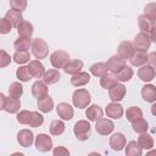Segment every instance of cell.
Wrapping results in <instances>:
<instances>
[{"label":"cell","mask_w":156,"mask_h":156,"mask_svg":"<svg viewBox=\"0 0 156 156\" xmlns=\"http://www.w3.org/2000/svg\"><path fill=\"white\" fill-rule=\"evenodd\" d=\"M32 54L35 58L43 60L49 55V46L48 43L41 38H35L32 40Z\"/></svg>","instance_id":"cell-1"},{"label":"cell","mask_w":156,"mask_h":156,"mask_svg":"<svg viewBox=\"0 0 156 156\" xmlns=\"http://www.w3.org/2000/svg\"><path fill=\"white\" fill-rule=\"evenodd\" d=\"M90 93L82 88V89H77L73 95H72V101H73V105L74 107H78V108H84V107H88V105L90 104Z\"/></svg>","instance_id":"cell-2"},{"label":"cell","mask_w":156,"mask_h":156,"mask_svg":"<svg viewBox=\"0 0 156 156\" xmlns=\"http://www.w3.org/2000/svg\"><path fill=\"white\" fill-rule=\"evenodd\" d=\"M73 133L79 141H85L90 136V123L85 119L77 121L73 127Z\"/></svg>","instance_id":"cell-3"},{"label":"cell","mask_w":156,"mask_h":156,"mask_svg":"<svg viewBox=\"0 0 156 156\" xmlns=\"http://www.w3.org/2000/svg\"><path fill=\"white\" fill-rule=\"evenodd\" d=\"M0 100H1V105L0 108L9 112V113H16L20 111L21 107V101L20 99H15V98H6L4 94H0Z\"/></svg>","instance_id":"cell-4"},{"label":"cell","mask_w":156,"mask_h":156,"mask_svg":"<svg viewBox=\"0 0 156 156\" xmlns=\"http://www.w3.org/2000/svg\"><path fill=\"white\" fill-rule=\"evenodd\" d=\"M69 61V55L65 50H56L50 55V62L55 68H63Z\"/></svg>","instance_id":"cell-5"},{"label":"cell","mask_w":156,"mask_h":156,"mask_svg":"<svg viewBox=\"0 0 156 156\" xmlns=\"http://www.w3.org/2000/svg\"><path fill=\"white\" fill-rule=\"evenodd\" d=\"M133 45H134V49L147 51V49L151 45V39H150V35L147 34V32H143L141 30L140 33H138L135 35V38H134Z\"/></svg>","instance_id":"cell-6"},{"label":"cell","mask_w":156,"mask_h":156,"mask_svg":"<svg viewBox=\"0 0 156 156\" xmlns=\"http://www.w3.org/2000/svg\"><path fill=\"white\" fill-rule=\"evenodd\" d=\"M35 147L40 152H48L52 149V140L48 134H38L35 138Z\"/></svg>","instance_id":"cell-7"},{"label":"cell","mask_w":156,"mask_h":156,"mask_svg":"<svg viewBox=\"0 0 156 156\" xmlns=\"http://www.w3.org/2000/svg\"><path fill=\"white\" fill-rule=\"evenodd\" d=\"M95 129L99 134L101 135H108L113 132L115 129V124L111 119H107V118H100L96 121V124H95Z\"/></svg>","instance_id":"cell-8"},{"label":"cell","mask_w":156,"mask_h":156,"mask_svg":"<svg viewBox=\"0 0 156 156\" xmlns=\"http://www.w3.org/2000/svg\"><path fill=\"white\" fill-rule=\"evenodd\" d=\"M147 52L145 50H138V49H134L133 54L130 55L129 57V62L132 66H135V67H140L146 63L147 61Z\"/></svg>","instance_id":"cell-9"},{"label":"cell","mask_w":156,"mask_h":156,"mask_svg":"<svg viewBox=\"0 0 156 156\" xmlns=\"http://www.w3.org/2000/svg\"><path fill=\"white\" fill-rule=\"evenodd\" d=\"M17 141L22 147H29L34 141V134L29 129H21L17 133Z\"/></svg>","instance_id":"cell-10"},{"label":"cell","mask_w":156,"mask_h":156,"mask_svg":"<svg viewBox=\"0 0 156 156\" xmlns=\"http://www.w3.org/2000/svg\"><path fill=\"white\" fill-rule=\"evenodd\" d=\"M105 112L107 115V117H111L113 119H119L123 113H124V110H123V106L116 101H112L111 104H108L105 108Z\"/></svg>","instance_id":"cell-11"},{"label":"cell","mask_w":156,"mask_h":156,"mask_svg":"<svg viewBox=\"0 0 156 156\" xmlns=\"http://www.w3.org/2000/svg\"><path fill=\"white\" fill-rule=\"evenodd\" d=\"M56 111H57V115L63 121H69L73 118V115H74V111H73V107L67 104V102H60L56 107Z\"/></svg>","instance_id":"cell-12"},{"label":"cell","mask_w":156,"mask_h":156,"mask_svg":"<svg viewBox=\"0 0 156 156\" xmlns=\"http://www.w3.org/2000/svg\"><path fill=\"white\" fill-rule=\"evenodd\" d=\"M126 93H127L126 87L123 84H119V83H117L116 85H113L112 88L108 89V96H110V99L112 101H116V102L123 100V98L126 96Z\"/></svg>","instance_id":"cell-13"},{"label":"cell","mask_w":156,"mask_h":156,"mask_svg":"<svg viewBox=\"0 0 156 156\" xmlns=\"http://www.w3.org/2000/svg\"><path fill=\"white\" fill-rule=\"evenodd\" d=\"M126 144H127V140H126L124 134H122V133H115L110 136V146L115 151L123 150Z\"/></svg>","instance_id":"cell-14"},{"label":"cell","mask_w":156,"mask_h":156,"mask_svg":"<svg viewBox=\"0 0 156 156\" xmlns=\"http://www.w3.org/2000/svg\"><path fill=\"white\" fill-rule=\"evenodd\" d=\"M134 51V45L132 41L129 40H123L119 45H118V49H117V55L121 56L123 60H129L130 55L133 54Z\"/></svg>","instance_id":"cell-15"},{"label":"cell","mask_w":156,"mask_h":156,"mask_svg":"<svg viewBox=\"0 0 156 156\" xmlns=\"http://www.w3.org/2000/svg\"><path fill=\"white\" fill-rule=\"evenodd\" d=\"M28 69H29L32 77H34V78H43V76L46 72L44 65L39 60H32V61H29Z\"/></svg>","instance_id":"cell-16"},{"label":"cell","mask_w":156,"mask_h":156,"mask_svg":"<svg viewBox=\"0 0 156 156\" xmlns=\"http://www.w3.org/2000/svg\"><path fill=\"white\" fill-rule=\"evenodd\" d=\"M107 67H108V71L111 72V73H116V72H118L123 66H126V60H123L121 56H118V55H113V56H111L108 60H107Z\"/></svg>","instance_id":"cell-17"},{"label":"cell","mask_w":156,"mask_h":156,"mask_svg":"<svg viewBox=\"0 0 156 156\" xmlns=\"http://www.w3.org/2000/svg\"><path fill=\"white\" fill-rule=\"evenodd\" d=\"M32 95L38 100L45 98L48 95V85H46V83L41 82V80H37L32 85Z\"/></svg>","instance_id":"cell-18"},{"label":"cell","mask_w":156,"mask_h":156,"mask_svg":"<svg viewBox=\"0 0 156 156\" xmlns=\"http://www.w3.org/2000/svg\"><path fill=\"white\" fill-rule=\"evenodd\" d=\"M156 76V71L154 67L149 66H140V68L138 69V77L143 80V82H151Z\"/></svg>","instance_id":"cell-19"},{"label":"cell","mask_w":156,"mask_h":156,"mask_svg":"<svg viewBox=\"0 0 156 156\" xmlns=\"http://www.w3.org/2000/svg\"><path fill=\"white\" fill-rule=\"evenodd\" d=\"M141 98L146 102H155L156 101V87L152 84H145L141 88Z\"/></svg>","instance_id":"cell-20"},{"label":"cell","mask_w":156,"mask_h":156,"mask_svg":"<svg viewBox=\"0 0 156 156\" xmlns=\"http://www.w3.org/2000/svg\"><path fill=\"white\" fill-rule=\"evenodd\" d=\"M82 68H83V61L80 60H69L66 66L63 67V71L67 73V74H77L79 72H82Z\"/></svg>","instance_id":"cell-21"},{"label":"cell","mask_w":156,"mask_h":156,"mask_svg":"<svg viewBox=\"0 0 156 156\" xmlns=\"http://www.w3.org/2000/svg\"><path fill=\"white\" fill-rule=\"evenodd\" d=\"M90 82V74L88 72H79L71 78V84L74 87H83Z\"/></svg>","instance_id":"cell-22"},{"label":"cell","mask_w":156,"mask_h":156,"mask_svg":"<svg viewBox=\"0 0 156 156\" xmlns=\"http://www.w3.org/2000/svg\"><path fill=\"white\" fill-rule=\"evenodd\" d=\"M33 32H34V28H33V24L28 21H23L20 23V26L17 27V33L20 37H23V38H30L33 35Z\"/></svg>","instance_id":"cell-23"},{"label":"cell","mask_w":156,"mask_h":156,"mask_svg":"<svg viewBox=\"0 0 156 156\" xmlns=\"http://www.w3.org/2000/svg\"><path fill=\"white\" fill-rule=\"evenodd\" d=\"M5 17H6V18L12 23V26H13V27H16V28L20 26V23H21V22H23L22 12H21V11H18V10H15V9L9 10V11L6 12Z\"/></svg>","instance_id":"cell-24"},{"label":"cell","mask_w":156,"mask_h":156,"mask_svg":"<svg viewBox=\"0 0 156 156\" xmlns=\"http://www.w3.org/2000/svg\"><path fill=\"white\" fill-rule=\"evenodd\" d=\"M138 26H139V29H141L143 32H150L155 26V21H152L149 16L144 13L138 17Z\"/></svg>","instance_id":"cell-25"},{"label":"cell","mask_w":156,"mask_h":156,"mask_svg":"<svg viewBox=\"0 0 156 156\" xmlns=\"http://www.w3.org/2000/svg\"><path fill=\"white\" fill-rule=\"evenodd\" d=\"M85 116L88 117L89 121L96 122L98 119H100V118L102 117V110H101V107L98 106V105H91V106H89V107L87 108Z\"/></svg>","instance_id":"cell-26"},{"label":"cell","mask_w":156,"mask_h":156,"mask_svg":"<svg viewBox=\"0 0 156 156\" xmlns=\"http://www.w3.org/2000/svg\"><path fill=\"white\" fill-rule=\"evenodd\" d=\"M133 74H134L133 69L127 65L123 66L118 72L115 73V76L118 79V82H128V80H130L133 78Z\"/></svg>","instance_id":"cell-27"},{"label":"cell","mask_w":156,"mask_h":156,"mask_svg":"<svg viewBox=\"0 0 156 156\" xmlns=\"http://www.w3.org/2000/svg\"><path fill=\"white\" fill-rule=\"evenodd\" d=\"M60 78H61V74H60V72H58L57 68L49 69V71H46L45 74L43 76V80H44L46 84H49V85L57 83V82L60 80Z\"/></svg>","instance_id":"cell-28"},{"label":"cell","mask_w":156,"mask_h":156,"mask_svg":"<svg viewBox=\"0 0 156 156\" xmlns=\"http://www.w3.org/2000/svg\"><path fill=\"white\" fill-rule=\"evenodd\" d=\"M52 107H54V100H52L51 96L46 95L45 98L38 100V108H39L41 112L49 113V112H51Z\"/></svg>","instance_id":"cell-29"},{"label":"cell","mask_w":156,"mask_h":156,"mask_svg":"<svg viewBox=\"0 0 156 156\" xmlns=\"http://www.w3.org/2000/svg\"><path fill=\"white\" fill-rule=\"evenodd\" d=\"M117 83H118V79L112 73H106L102 77H100V85L104 89H110L113 85H116Z\"/></svg>","instance_id":"cell-30"},{"label":"cell","mask_w":156,"mask_h":156,"mask_svg":"<svg viewBox=\"0 0 156 156\" xmlns=\"http://www.w3.org/2000/svg\"><path fill=\"white\" fill-rule=\"evenodd\" d=\"M13 46H15L16 51H28L29 48H32V40H30V38L20 37L18 39L15 40Z\"/></svg>","instance_id":"cell-31"},{"label":"cell","mask_w":156,"mask_h":156,"mask_svg":"<svg viewBox=\"0 0 156 156\" xmlns=\"http://www.w3.org/2000/svg\"><path fill=\"white\" fill-rule=\"evenodd\" d=\"M126 117H127V119H128L130 123H133V122H135L136 119H139V118L143 117V111H141L140 107H138V106H130V107H128L127 111H126Z\"/></svg>","instance_id":"cell-32"},{"label":"cell","mask_w":156,"mask_h":156,"mask_svg":"<svg viewBox=\"0 0 156 156\" xmlns=\"http://www.w3.org/2000/svg\"><path fill=\"white\" fill-rule=\"evenodd\" d=\"M107 71H108V67H107L106 62H98L90 67V73L95 77H99V78L102 77L104 74H106Z\"/></svg>","instance_id":"cell-33"},{"label":"cell","mask_w":156,"mask_h":156,"mask_svg":"<svg viewBox=\"0 0 156 156\" xmlns=\"http://www.w3.org/2000/svg\"><path fill=\"white\" fill-rule=\"evenodd\" d=\"M138 144L143 150H150L154 146V138L150 134L141 133L140 136L138 138Z\"/></svg>","instance_id":"cell-34"},{"label":"cell","mask_w":156,"mask_h":156,"mask_svg":"<svg viewBox=\"0 0 156 156\" xmlns=\"http://www.w3.org/2000/svg\"><path fill=\"white\" fill-rule=\"evenodd\" d=\"M141 152H143V149L140 147V145L135 140L129 141L126 146V155L127 156H140Z\"/></svg>","instance_id":"cell-35"},{"label":"cell","mask_w":156,"mask_h":156,"mask_svg":"<svg viewBox=\"0 0 156 156\" xmlns=\"http://www.w3.org/2000/svg\"><path fill=\"white\" fill-rule=\"evenodd\" d=\"M22 94H23V87H22L21 83L13 82V83L10 84V87H9V96L15 98V99H20Z\"/></svg>","instance_id":"cell-36"},{"label":"cell","mask_w":156,"mask_h":156,"mask_svg":"<svg viewBox=\"0 0 156 156\" xmlns=\"http://www.w3.org/2000/svg\"><path fill=\"white\" fill-rule=\"evenodd\" d=\"M132 127H133V130H134L135 133H139V134L146 133L147 129H149V124H147V122H146L143 117L139 118V119H136L135 122H133V123H132Z\"/></svg>","instance_id":"cell-37"},{"label":"cell","mask_w":156,"mask_h":156,"mask_svg":"<svg viewBox=\"0 0 156 156\" xmlns=\"http://www.w3.org/2000/svg\"><path fill=\"white\" fill-rule=\"evenodd\" d=\"M65 132V123L60 119L52 121L50 124V133L52 135H61Z\"/></svg>","instance_id":"cell-38"},{"label":"cell","mask_w":156,"mask_h":156,"mask_svg":"<svg viewBox=\"0 0 156 156\" xmlns=\"http://www.w3.org/2000/svg\"><path fill=\"white\" fill-rule=\"evenodd\" d=\"M16 77L20 79V82H28L32 77L29 69H28V66H21L17 68L16 71Z\"/></svg>","instance_id":"cell-39"},{"label":"cell","mask_w":156,"mask_h":156,"mask_svg":"<svg viewBox=\"0 0 156 156\" xmlns=\"http://www.w3.org/2000/svg\"><path fill=\"white\" fill-rule=\"evenodd\" d=\"M12 58H13V61H15L16 63H18V65H23V63H26V62L29 61V58H30V54H29L28 51H16Z\"/></svg>","instance_id":"cell-40"},{"label":"cell","mask_w":156,"mask_h":156,"mask_svg":"<svg viewBox=\"0 0 156 156\" xmlns=\"http://www.w3.org/2000/svg\"><path fill=\"white\" fill-rule=\"evenodd\" d=\"M43 123H44V117H43V115H40V113L37 112V111H32V117H30V121H29V127L38 128V127H40Z\"/></svg>","instance_id":"cell-41"},{"label":"cell","mask_w":156,"mask_h":156,"mask_svg":"<svg viewBox=\"0 0 156 156\" xmlns=\"http://www.w3.org/2000/svg\"><path fill=\"white\" fill-rule=\"evenodd\" d=\"M30 117H32V111H28V110H22L17 113V121L21 124H29Z\"/></svg>","instance_id":"cell-42"},{"label":"cell","mask_w":156,"mask_h":156,"mask_svg":"<svg viewBox=\"0 0 156 156\" xmlns=\"http://www.w3.org/2000/svg\"><path fill=\"white\" fill-rule=\"evenodd\" d=\"M144 13L156 22V2H149L144 7Z\"/></svg>","instance_id":"cell-43"},{"label":"cell","mask_w":156,"mask_h":156,"mask_svg":"<svg viewBox=\"0 0 156 156\" xmlns=\"http://www.w3.org/2000/svg\"><path fill=\"white\" fill-rule=\"evenodd\" d=\"M12 23L6 18V17H4V18H1V21H0V33L1 34H7V33H10L11 32V29H12Z\"/></svg>","instance_id":"cell-44"},{"label":"cell","mask_w":156,"mask_h":156,"mask_svg":"<svg viewBox=\"0 0 156 156\" xmlns=\"http://www.w3.org/2000/svg\"><path fill=\"white\" fill-rule=\"evenodd\" d=\"M10 6L11 9H15L22 12L27 9V0H10Z\"/></svg>","instance_id":"cell-45"},{"label":"cell","mask_w":156,"mask_h":156,"mask_svg":"<svg viewBox=\"0 0 156 156\" xmlns=\"http://www.w3.org/2000/svg\"><path fill=\"white\" fill-rule=\"evenodd\" d=\"M10 62H11L10 55L5 50H1L0 51V67H6L7 65H10Z\"/></svg>","instance_id":"cell-46"},{"label":"cell","mask_w":156,"mask_h":156,"mask_svg":"<svg viewBox=\"0 0 156 156\" xmlns=\"http://www.w3.org/2000/svg\"><path fill=\"white\" fill-rule=\"evenodd\" d=\"M52 154L55 156H61V155H69V151L65 146H57L52 150Z\"/></svg>","instance_id":"cell-47"},{"label":"cell","mask_w":156,"mask_h":156,"mask_svg":"<svg viewBox=\"0 0 156 156\" xmlns=\"http://www.w3.org/2000/svg\"><path fill=\"white\" fill-rule=\"evenodd\" d=\"M147 62H149V65H150L151 67L156 68V51L149 54V56H147Z\"/></svg>","instance_id":"cell-48"},{"label":"cell","mask_w":156,"mask_h":156,"mask_svg":"<svg viewBox=\"0 0 156 156\" xmlns=\"http://www.w3.org/2000/svg\"><path fill=\"white\" fill-rule=\"evenodd\" d=\"M150 39H151V41H154L156 44V26H154L152 29L150 30Z\"/></svg>","instance_id":"cell-49"},{"label":"cell","mask_w":156,"mask_h":156,"mask_svg":"<svg viewBox=\"0 0 156 156\" xmlns=\"http://www.w3.org/2000/svg\"><path fill=\"white\" fill-rule=\"evenodd\" d=\"M151 113H152V115L156 117V102H155V104L151 106Z\"/></svg>","instance_id":"cell-50"},{"label":"cell","mask_w":156,"mask_h":156,"mask_svg":"<svg viewBox=\"0 0 156 156\" xmlns=\"http://www.w3.org/2000/svg\"><path fill=\"white\" fill-rule=\"evenodd\" d=\"M147 154H149V155H156V150H152V151H149Z\"/></svg>","instance_id":"cell-51"}]
</instances>
